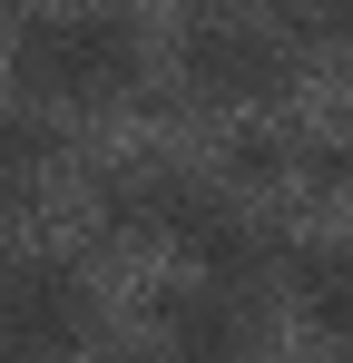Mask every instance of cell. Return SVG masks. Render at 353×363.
Here are the masks:
<instances>
[{
    "mask_svg": "<svg viewBox=\"0 0 353 363\" xmlns=\"http://www.w3.org/2000/svg\"><path fill=\"white\" fill-rule=\"evenodd\" d=\"M176 60L196 89H216V99H275L294 79V40L275 20H196L186 40H176Z\"/></svg>",
    "mask_w": 353,
    "mask_h": 363,
    "instance_id": "obj_3",
    "label": "cell"
},
{
    "mask_svg": "<svg viewBox=\"0 0 353 363\" xmlns=\"http://www.w3.org/2000/svg\"><path fill=\"white\" fill-rule=\"evenodd\" d=\"M157 334H167L176 363H235L245 344H255V314H245V295L235 285H167L157 295Z\"/></svg>",
    "mask_w": 353,
    "mask_h": 363,
    "instance_id": "obj_4",
    "label": "cell"
},
{
    "mask_svg": "<svg viewBox=\"0 0 353 363\" xmlns=\"http://www.w3.org/2000/svg\"><path fill=\"white\" fill-rule=\"evenodd\" d=\"M40 157H59V118H50V108H30V99H0V167L30 177Z\"/></svg>",
    "mask_w": 353,
    "mask_h": 363,
    "instance_id": "obj_6",
    "label": "cell"
},
{
    "mask_svg": "<svg viewBox=\"0 0 353 363\" xmlns=\"http://www.w3.org/2000/svg\"><path fill=\"white\" fill-rule=\"evenodd\" d=\"M147 60V30L118 10H59L10 30V89L20 99H118Z\"/></svg>",
    "mask_w": 353,
    "mask_h": 363,
    "instance_id": "obj_1",
    "label": "cell"
},
{
    "mask_svg": "<svg viewBox=\"0 0 353 363\" xmlns=\"http://www.w3.org/2000/svg\"><path fill=\"white\" fill-rule=\"evenodd\" d=\"M226 157H235V177H275V167H285V138H275V128H245Z\"/></svg>",
    "mask_w": 353,
    "mask_h": 363,
    "instance_id": "obj_7",
    "label": "cell"
},
{
    "mask_svg": "<svg viewBox=\"0 0 353 363\" xmlns=\"http://www.w3.org/2000/svg\"><path fill=\"white\" fill-rule=\"evenodd\" d=\"M89 324H99V295H89V275H79L69 255H20V265H0V344L69 354V344H89Z\"/></svg>",
    "mask_w": 353,
    "mask_h": 363,
    "instance_id": "obj_2",
    "label": "cell"
},
{
    "mask_svg": "<svg viewBox=\"0 0 353 363\" xmlns=\"http://www.w3.org/2000/svg\"><path fill=\"white\" fill-rule=\"evenodd\" d=\"M294 295H304V324H324V334H353V245H314V255H294Z\"/></svg>",
    "mask_w": 353,
    "mask_h": 363,
    "instance_id": "obj_5",
    "label": "cell"
},
{
    "mask_svg": "<svg viewBox=\"0 0 353 363\" xmlns=\"http://www.w3.org/2000/svg\"><path fill=\"white\" fill-rule=\"evenodd\" d=\"M0 363H50V354H30V344H0Z\"/></svg>",
    "mask_w": 353,
    "mask_h": 363,
    "instance_id": "obj_8",
    "label": "cell"
}]
</instances>
